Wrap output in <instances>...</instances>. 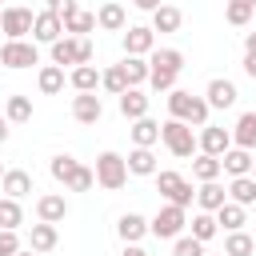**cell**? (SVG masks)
Wrapping results in <instances>:
<instances>
[{"label":"cell","instance_id":"obj_30","mask_svg":"<svg viewBox=\"0 0 256 256\" xmlns=\"http://www.w3.org/2000/svg\"><path fill=\"white\" fill-rule=\"evenodd\" d=\"M68 84H72L76 92H96V88H100V72H96V64H76V68L68 72Z\"/></svg>","mask_w":256,"mask_h":256},{"label":"cell","instance_id":"obj_14","mask_svg":"<svg viewBox=\"0 0 256 256\" xmlns=\"http://www.w3.org/2000/svg\"><path fill=\"white\" fill-rule=\"evenodd\" d=\"M152 48H156V32H152V28L132 24V28L124 32V56H148Z\"/></svg>","mask_w":256,"mask_h":256},{"label":"cell","instance_id":"obj_13","mask_svg":"<svg viewBox=\"0 0 256 256\" xmlns=\"http://www.w3.org/2000/svg\"><path fill=\"white\" fill-rule=\"evenodd\" d=\"M236 84L228 80V76H212L208 80V88H204V100H208V108H232L236 104Z\"/></svg>","mask_w":256,"mask_h":256},{"label":"cell","instance_id":"obj_3","mask_svg":"<svg viewBox=\"0 0 256 256\" xmlns=\"http://www.w3.org/2000/svg\"><path fill=\"white\" fill-rule=\"evenodd\" d=\"M48 56H52V64H92V40L88 36H60V40H52L48 44Z\"/></svg>","mask_w":256,"mask_h":256},{"label":"cell","instance_id":"obj_33","mask_svg":"<svg viewBox=\"0 0 256 256\" xmlns=\"http://www.w3.org/2000/svg\"><path fill=\"white\" fill-rule=\"evenodd\" d=\"M156 140H160V124H156L152 116L132 120V144H136V148H152Z\"/></svg>","mask_w":256,"mask_h":256},{"label":"cell","instance_id":"obj_47","mask_svg":"<svg viewBox=\"0 0 256 256\" xmlns=\"http://www.w3.org/2000/svg\"><path fill=\"white\" fill-rule=\"evenodd\" d=\"M244 52H248V56H256V32H248V36H244Z\"/></svg>","mask_w":256,"mask_h":256},{"label":"cell","instance_id":"obj_1","mask_svg":"<svg viewBox=\"0 0 256 256\" xmlns=\"http://www.w3.org/2000/svg\"><path fill=\"white\" fill-rule=\"evenodd\" d=\"M208 100L204 96H192L188 88H172L168 92V116L172 120H184V124H192V128H204L208 124Z\"/></svg>","mask_w":256,"mask_h":256},{"label":"cell","instance_id":"obj_15","mask_svg":"<svg viewBox=\"0 0 256 256\" xmlns=\"http://www.w3.org/2000/svg\"><path fill=\"white\" fill-rule=\"evenodd\" d=\"M0 192L12 196V200H24L28 192H36V184H32V176H28L24 168H4V176H0Z\"/></svg>","mask_w":256,"mask_h":256},{"label":"cell","instance_id":"obj_16","mask_svg":"<svg viewBox=\"0 0 256 256\" xmlns=\"http://www.w3.org/2000/svg\"><path fill=\"white\" fill-rule=\"evenodd\" d=\"M68 216V200L60 196V192H44V196H36V220H44V224H60Z\"/></svg>","mask_w":256,"mask_h":256},{"label":"cell","instance_id":"obj_18","mask_svg":"<svg viewBox=\"0 0 256 256\" xmlns=\"http://www.w3.org/2000/svg\"><path fill=\"white\" fill-rule=\"evenodd\" d=\"M148 64H152L156 72L180 76V72H184V52H180V48H152V52H148Z\"/></svg>","mask_w":256,"mask_h":256},{"label":"cell","instance_id":"obj_2","mask_svg":"<svg viewBox=\"0 0 256 256\" xmlns=\"http://www.w3.org/2000/svg\"><path fill=\"white\" fill-rule=\"evenodd\" d=\"M160 140H164V148H168L176 160H188V156L200 152V148H196V128L184 124V120H172V116L160 124Z\"/></svg>","mask_w":256,"mask_h":256},{"label":"cell","instance_id":"obj_8","mask_svg":"<svg viewBox=\"0 0 256 256\" xmlns=\"http://www.w3.org/2000/svg\"><path fill=\"white\" fill-rule=\"evenodd\" d=\"M0 64H4V68H12V72L40 64L36 40H4V44H0Z\"/></svg>","mask_w":256,"mask_h":256},{"label":"cell","instance_id":"obj_31","mask_svg":"<svg viewBox=\"0 0 256 256\" xmlns=\"http://www.w3.org/2000/svg\"><path fill=\"white\" fill-rule=\"evenodd\" d=\"M36 88H40L44 96L64 92V68H60V64H44V68L36 72Z\"/></svg>","mask_w":256,"mask_h":256},{"label":"cell","instance_id":"obj_56","mask_svg":"<svg viewBox=\"0 0 256 256\" xmlns=\"http://www.w3.org/2000/svg\"><path fill=\"white\" fill-rule=\"evenodd\" d=\"M0 8H4V4H0Z\"/></svg>","mask_w":256,"mask_h":256},{"label":"cell","instance_id":"obj_19","mask_svg":"<svg viewBox=\"0 0 256 256\" xmlns=\"http://www.w3.org/2000/svg\"><path fill=\"white\" fill-rule=\"evenodd\" d=\"M124 24H128V16H124V4H120V0L100 4V12H96V28H104V32H124Z\"/></svg>","mask_w":256,"mask_h":256},{"label":"cell","instance_id":"obj_43","mask_svg":"<svg viewBox=\"0 0 256 256\" xmlns=\"http://www.w3.org/2000/svg\"><path fill=\"white\" fill-rule=\"evenodd\" d=\"M24 244H20V236H16V228H0V256H16Z\"/></svg>","mask_w":256,"mask_h":256},{"label":"cell","instance_id":"obj_53","mask_svg":"<svg viewBox=\"0 0 256 256\" xmlns=\"http://www.w3.org/2000/svg\"><path fill=\"white\" fill-rule=\"evenodd\" d=\"M0 176H4V168H0Z\"/></svg>","mask_w":256,"mask_h":256},{"label":"cell","instance_id":"obj_5","mask_svg":"<svg viewBox=\"0 0 256 256\" xmlns=\"http://www.w3.org/2000/svg\"><path fill=\"white\" fill-rule=\"evenodd\" d=\"M156 188H160V196H164L168 204H180V208H188V204L196 200L192 180H184L176 168H156Z\"/></svg>","mask_w":256,"mask_h":256},{"label":"cell","instance_id":"obj_20","mask_svg":"<svg viewBox=\"0 0 256 256\" xmlns=\"http://www.w3.org/2000/svg\"><path fill=\"white\" fill-rule=\"evenodd\" d=\"M252 160H256V156H252L248 148H236V144H232V148L220 156V168H224L228 176H248V172H252Z\"/></svg>","mask_w":256,"mask_h":256},{"label":"cell","instance_id":"obj_32","mask_svg":"<svg viewBox=\"0 0 256 256\" xmlns=\"http://www.w3.org/2000/svg\"><path fill=\"white\" fill-rule=\"evenodd\" d=\"M4 120L8 124H28L32 120V96H20V92L8 96L4 100Z\"/></svg>","mask_w":256,"mask_h":256},{"label":"cell","instance_id":"obj_51","mask_svg":"<svg viewBox=\"0 0 256 256\" xmlns=\"http://www.w3.org/2000/svg\"><path fill=\"white\" fill-rule=\"evenodd\" d=\"M252 176H256V160H252Z\"/></svg>","mask_w":256,"mask_h":256},{"label":"cell","instance_id":"obj_44","mask_svg":"<svg viewBox=\"0 0 256 256\" xmlns=\"http://www.w3.org/2000/svg\"><path fill=\"white\" fill-rule=\"evenodd\" d=\"M44 4H48V12H56V16H60V20H64V16H68V12H76V8H80V4H76V0H44Z\"/></svg>","mask_w":256,"mask_h":256},{"label":"cell","instance_id":"obj_29","mask_svg":"<svg viewBox=\"0 0 256 256\" xmlns=\"http://www.w3.org/2000/svg\"><path fill=\"white\" fill-rule=\"evenodd\" d=\"M120 68H124V76H128V88L148 84V72H152L148 56H124V60H120Z\"/></svg>","mask_w":256,"mask_h":256},{"label":"cell","instance_id":"obj_35","mask_svg":"<svg viewBox=\"0 0 256 256\" xmlns=\"http://www.w3.org/2000/svg\"><path fill=\"white\" fill-rule=\"evenodd\" d=\"M188 228H192V232H188V236H196V240H200V244H208V240H212V236H216V232H220V224H216V212H196V216H192V224H188Z\"/></svg>","mask_w":256,"mask_h":256},{"label":"cell","instance_id":"obj_50","mask_svg":"<svg viewBox=\"0 0 256 256\" xmlns=\"http://www.w3.org/2000/svg\"><path fill=\"white\" fill-rule=\"evenodd\" d=\"M16 256H40V252H32V248H20V252H16Z\"/></svg>","mask_w":256,"mask_h":256},{"label":"cell","instance_id":"obj_40","mask_svg":"<svg viewBox=\"0 0 256 256\" xmlns=\"http://www.w3.org/2000/svg\"><path fill=\"white\" fill-rule=\"evenodd\" d=\"M20 224H24V208H20V200L0 196V228H20Z\"/></svg>","mask_w":256,"mask_h":256},{"label":"cell","instance_id":"obj_26","mask_svg":"<svg viewBox=\"0 0 256 256\" xmlns=\"http://www.w3.org/2000/svg\"><path fill=\"white\" fill-rule=\"evenodd\" d=\"M88 32H96V12L76 8L64 16V36H88Z\"/></svg>","mask_w":256,"mask_h":256},{"label":"cell","instance_id":"obj_23","mask_svg":"<svg viewBox=\"0 0 256 256\" xmlns=\"http://www.w3.org/2000/svg\"><path fill=\"white\" fill-rule=\"evenodd\" d=\"M60 244V232H56V224H44V220H36L32 224V232H28V248L32 252H52Z\"/></svg>","mask_w":256,"mask_h":256},{"label":"cell","instance_id":"obj_4","mask_svg":"<svg viewBox=\"0 0 256 256\" xmlns=\"http://www.w3.org/2000/svg\"><path fill=\"white\" fill-rule=\"evenodd\" d=\"M92 172H96V184H100L104 192H120V188L128 184V164H124L120 152H100Z\"/></svg>","mask_w":256,"mask_h":256},{"label":"cell","instance_id":"obj_52","mask_svg":"<svg viewBox=\"0 0 256 256\" xmlns=\"http://www.w3.org/2000/svg\"><path fill=\"white\" fill-rule=\"evenodd\" d=\"M244 4H256V0H244Z\"/></svg>","mask_w":256,"mask_h":256},{"label":"cell","instance_id":"obj_28","mask_svg":"<svg viewBox=\"0 0 256 256\" xmlns=\"http://www.w3.org/2000/svg\"><path fill=\"white\" fill-rule=\"evenodd\" d=\"M228 200L252 208V204H256V176H252V172H248V176H232V184H228Z\"/></svg>","mask_w":256,"mask_h":256},{"label":"cell","instance_id":"obj_12","mask_svg":"<svg viewBox=\"0 0 256 256\" xmlns=\"http://www.w3.org/2000/svg\"><path fill=\"white\" fill-rule=\"evenodd\" d=\"M64 36V20L56 16V12H36V20H32V40L36 44H52V40H60Z\"/></svg>","mask_w":256,"mask_h":256},{"label":"cell","instance_id":"obj_6","mask_svg":"<svg viewBox=\"0 0 256 256\" xmlns=\"http://www.w3.org/2000/svg\"><path fill=\"white\" fill-rule=\"evenodd\" d=\"M184 224H188V208H180V204H164V208L148 220V232L160 236V240H176V236L184 232Z\"/></svg>","mask_w":256,"mask_h":256},{"label":"cell","instance_id":"obj_24","mask_svg":"<svg viewBox=\"0 0 256 256\" xmlns=\"http://www.w3.org/2000/svg\"><path fill=\"white\" fill-rule=\"evenodd\" d=\"M232 144H236V148H248V152H256V112H240V116H236Z\"/></svg>","mask_w":256,"mask_h":256},{"label":"cell","instance_id":"obj_38","mask_svg":"<svg viewBox=\"0 0 256 256\" xmlns=\"http://www.w3.org/2000/svg\"><path fill=\"white\" fill-rule=\"evenodd\" d=\"M76 168H80V160H76V156H68V152H60V156H52V160H48V172H52V180H60V184H68Z\"/></svg>","mask_w":256,"mask_h":256},{"label":"cell","instance_id":"obj_36","mask_svg":"<svg viewBox=\"0 0 256 256\" xmlns=\"http://www.w3.org/2000/svg\"><path fill=\"white\" fill-rule=\"evenodd\" d=\"M252 252H256V240L244 228H236V232L224 236V256H252Z\"/></svg>","mask_w":256,"mask_h":256},{"label":"cell","instance_id":"obj_37","mask_svg":"<svg viewBox=\"0 0 256 256\" xmlns=\"http://www.w3.org/2000/svg\"><path fill=\"white\" fill-rule=\"evenodd\" d=\"M252 12H256V4H244V0H224V20H228L232 28H248Z\"/></svg>","mask_w":256,"mask_h":256},{"label":"cell","instance_id":"obj_57","mask_svg":"<svg viewBox=\"0 0 256 256\" xmlns=\"http://www.w3.org/2000/svg\"><path fill=\"white\" fill-rule=\"evenodd\" d=\"M0 4H4V0H0Z\"/></svg>","mask_w":256,"mask_h":256},{"label":"cell","instance_id":"obj_41","mask_svg":"<svg viewBox=\"0 0 256 256\" xmlns=\"http://www.w3.org/2000/svg\"><path fill=\"white\" fill-rule=\"evenodd\" d=\"M172 256H204V244H200L196 236H184V232H180V236L172 240Z\"/></svg>","mask_w":256,"mask_h":256},{"label":"cell","instance_id":"obj_11","mask_svg":"<svg viewBox=\"0 0 256 256\" xmlns=\"http://www.w3.org/2000/svg\"><path fill=\"white\" fill-rule=\"evenodd\" d=\"M100 116H104V104H100L96 92H76L72 96V120L76 124H100Z\"/></svg>","mask_w":256,"mask_h":256},{"label":"cell","instance_id":"obj_46","mask_svg":"<svg viewBox=\"0 0 256 256\" xmlns=\"http://www.w3.org/2000/svg\"><path fill=\"white\" fill-rule=\"evenodd\" d=\"M132 4H136V8H140V12H152V8H160V4H164V0H132Z\"/></svg>","mask_w":256,"mask_h":256},{"label":"cell","instance_id":"obj_22","mask_svg":"<svg viewBox=\"0 0 256 256\" xmlns=\"http://www.w3.org/2000/svg\"><path fill=\"white\" fill-rule=\"evenodd\" d=\"M216 224H220L224 232H236V228H244V224H248V208H244V204H236V200H224V204L216 208Z\"/></svg>","mask_w":256,"mask_h":256},{"label":"cell","instance_id":"obj_34","mask_svg":"<svg viewBox=\"0 0 256 256\" xmlns=\"http://www.w3.org/2000/svg\"><path fill=\"white\" fill-rule=\"evenodd\" d=\"M220 156H208V152H196V160H192V176L204 184V180H220Z\"/></svg>","mask_w":256,"mask_h":256},{"label":"cell","instance_id":"obj_54","mask_svg":"<svg viewBox=\"0 0 256 256\" xmlns=\"http://www.w3.org/2000/svg\"><path fill=\"white\" fill-rule=\"evenodd\" d=\"M252 212H256V204H252Z\"/></svg>","mask_w":256,"mask_h":256},{"label":"cell","instance_id":"obj_25","mask_svg":"<svg viewBox=\"0 0 256 256\" xmlns=\"http://www.w3.org/2000/svg\"><path fill=\"white\" fill-rule=\"evenodd\" d=\"M184 24V12L176 8V4H160V8H152V32H176Z\"/></svg>","mask_w":256,"mask_h":256},{"label":"cell","instance_id":"obj_39","mask_svg":"<svg viewBox=\"0 0 256 256\" xmlns=\"http://www.w3.org/2000/svg\"><path fill=\"white\" fill-rule=\"evenodd\" d=\"M100 88H104L108 96H120V92L128 88V76H124V68H120V64L104 68V72H100Z\"/></svg>","mask_w":256,"mask_h":256},{"label":"cell","instance_id":"obj_7","mask_svg":"<svg viewBox=\"0 0 256 256\" xmlns=\"http://www.w3.org/2000/svg\"><path fill=\"white\" fill-rule=\"evenodd\" d=\"M32 20H36L32 8H24V4H4V8H0V32H4V40H24V36L32 32Z\"/></svg>","mask_w":256,"mask_h":256},{"label":"cell","instance_id":"obj_9","mask_svg":"<svg viewBox=\"0 0 256 256\" xmlns=\"http://www.w3.org/2000/svg\"><path fill=\"white\" fill-rule=\"evenodd\" d=\"M196 148L208 152V156H224V152L232 148V132L220 128V124H204V128L196 132Z\"/></svg>","mask_w":256,"mask_h":256},{"label":"cell","instance_id":"obj_17","mask_svg":"<svg viewBox=\"0 0 256 256\" xmlns=\"http://www.w3.org/2000/svg\"><path fill=\"white\" fill-rule=\"evenodd\" d=\"M116 236H120L124 244H140V240L148 236V220H144L140 212H124V216L116 220Z\"/></svg>","mask_w":256,"mask_h":256},{"label":"cell","instance_id":"obj_21","mask_svg":"<svg viewBox=\"0 0 256 256\" xmlns=\"http://www.w3.org/2000/svg\"><path fill=\"white\" fill-rule=\"evenodd\" d=\"M224 200H228V188H224L220 180H204V184L196 188V204H200V212H216Z\"/></svg>","mask_w":256,"mask_h":256},{"label":"cell","instance_id":"obj_45","mask_svg":"<svg viewBox=\"0 0 256 256\" xmlns=\"http://www.w3.org/2000/svg\"><path fill=\"white\" fill-rule=\"evenodd\" d=\"M244 76L256 80V56H248V52H244Z\"/></svg>","mask_w":256,"mask_h":256},{"label":"cell","instance_id":"obj_42","mask_svg":"<svg viewBox=\"0 0 256 256\" xmlns=\"http://www.w3.org/2000/svg\"><path fill=\"white\" fill-rule=\"evenodd\" d=\"M92 184H96V172H92V168H84V164H80V168H76V172H72V180H68V184H64V188H72V192H88V188H92Z\"/></svg>","mask_w":256,"mask_h":256},{"label":"cell","instance_id":"obj_27","mask_svg":"<svg viewBox=\"0 0 256 256\" xmlns=\"http://www.w3.org/2000/svg\"><path fill=\"white\" fill-rule=\"evenodd\" d=\"M124 164H128V176H156V156H152V148H132V152L124 156Z\"/></svg>","mask_w":256,"mask_h":256},{"label":"cell","instance_id":"obj_55","mask_svg":"<svg viewBox=\"0 0 256 256\" xmlns=\"http://www.w3.org/2000/svg\"><path fill=\"white\" fill-rule=\"evenodd\" d=\"M204 256H208V252H204ZM220 256H224V252H220Z\"/></svg>","mask_w":256,"mask_h":256},{"label":"cell","instance_id":"obj_10","mask_svg":"<svg viewBox=\"0 0 256 256\" xmlns=\"http://www.w3.org/2000/svg\"><path fill=\"white\" fill-rule=\"evenodd\" d=\"M116 104H120V116H124V120H140V116H148L152 96H148L144 88H124V92L116 96Z\"/></svg>","mask_w":256,"mask_h":256},{"label":"cell","instance_id":"obj_49","mask_svg":"<svg viewBox=\"0 0 256 256\" xmlns=\"http://www.w3.org/2000/svg\"><path fill=\"white\" fill-rule=\"evenodd\" d=\"M4 140H8V120L0 116V144H4Z\"/></svg>","mask_w":256,"mask_h":256},{"label":"cell","instance_id":"obj_48","mask_svg":"<svg viewBox=\"0 0 256 256\" xmlns=\"http://www.w3.org/2000/svg\"><path fill=\"white\" fill-rule=\"evenodd\" d=\"M120 256H148V252H144L140 244H124V252H120Z\"/></svg>","mask_w":256,"mask_h":256}]
</instances>
